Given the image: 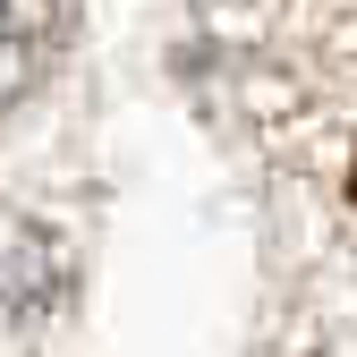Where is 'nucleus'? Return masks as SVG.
<instances>
[{
	"label": "nucleus",
	"mask_w": 357,
	"mask_h": 357,
	"mask_svg": "<svg viewBox=\"0 0 357 357\" xmlns=\"http://www.w3.org/2000/svg\"><path fill=\"white\" fill-rule=\"evenodd\" d=\"M68 43V0H0V111L52 77Z\"/></svg>",
	"instance_id": "nucleus-1"
}]
</instances>
